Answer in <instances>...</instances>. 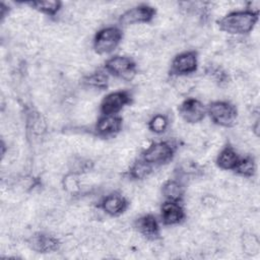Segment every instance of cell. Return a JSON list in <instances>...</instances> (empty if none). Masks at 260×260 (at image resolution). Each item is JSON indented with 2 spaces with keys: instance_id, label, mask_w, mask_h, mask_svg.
Returning <instances> with one entry per match:
<instances>
[{
  "instance_id": "cell-1",
  "label": "cell",
  "mask_w": 260,
  "mask_h": 260,
  "mask_svg": "<svg viewBox=\"0 0 260 260\" xmlns=\"http://www.w3.org/2000/svg\"><path fill=\"white\" fill-rule=\"evenodd\" d=\"M257 21V13L254 11H235L226 14L218 21L219 28L232 35L247 34L253 29Z\"/></svg>"
},
{
  "instance_id": "cell-2",
  "label": "cell",
  "mask_w": 260,
  "mask_h": 260,
  "mask_svg": "<svg viewBox=\"0 0 260 260\" xmlns=\"http://www.w3.org/2000/svg\"><path fill=\"white\" fill-rule=\"evenodd\" d=\"M122 38L121 30L117 27L110 26L101 29L93 41V48L98 54L111 53L119 45Z\"/></svg>"
},
{
  "instance_id": "cell-3",
  "label": "cell",
  "mask_w": 260,
  "mask_h": 260,
  "mask_svg": "<svg viewBox=\"0 0 260 260\" xmlns=\"http://www.w3.org/2000/svg\"><path fill=\"white\" fill-rule=\"evenodd\" d=\"M208 114L215 124L223 127L233 126L237 118L236 109L226 102H214L210 104Z\"/></svg>"
},
{
  "instance_id": "cell-4",
  "label": "cell",
  "mask_w": 260,
  "mask_h": 260,
  "mask_svg": "<svg viewBox=\"0 0 260 260\" xmlns=\"http://www.w3.org/2000/svg\"><path fill=\"white\" fill-rule=\"evenodd\" d=\"M106 68L112 74L129 80L135 75V63L128 57L115 56L107 61Z\"/></svg>"
},
{
  "instance_id": "cell-5",
  "label": "cell",
  "mask_w": 260,
  "mask_h": 260,
  "mask_svg": "<svg viewBox=\"0 0 260 260\" xmlns=\"http://www.w3.org/2000/svg\"><path fill=\"white\" fill-rule=\"evenodd\" d=\"M174 149L171 144L167 142H156L151 144L143 152V160L149 165H159L167 162L173 156Z\"/></svg>"
},
{
  "instance_id": "cell-6",
  "label": "cell",
  "mask_w": 260,
  "mask_h": 260,
  "mask_svg": "<svg viewBox=\"0 0 260 260\" xmlns=\"http://www.w3.org/2000/svg\"><path fill=\"white\" fill-rule=\"evenodd\" d=\"M154 13L155 11L152 7L148 5H138L125 11L120 17V22L123 25L147 22L153 17Z\"/></svg>"
},
{
  "instance_id": "cell-7",
  "label": "cell",
  "mask_w": 260,
  "mask_h": 260,
  "mask_svg": "<svg viewBox=\"0 0 260 260\" xmlns=\"http://www.w3.org/2000/svg\"><path fill=\"white\" fill-rule=\"evenodd\" d=\"M130 102V96L126 91H115L105 96L101 104V111L104 115H115Z\"/></svg>"
},
{
  "instance_id": "cell-8",
  "label": "cell",
  "mask_w": 260,
  "mask_h": 260,
  "mask_svg": "<svg viewBox=\"0 0 260 260\" xmlns=\"http://www.w3.org/2000/svg\"><path fill=\"white\" fill-rule=\"evenodd\" d=\"M197 68V55L195 52L188 51L179 54L175 57L172 62V72L174 74L183 75L189 74L196 70Z\"/></svg>"
},
{
  "instance_id": "cell-9",
  "label": "cell",
  "mask_w": 260,
  "mask_h": 260,
  "mask_svg": "<svg viewBox=\"0 0 260 260\" xmlns=\"http://www.w3.org/2000/svg\"><path fill=\"white\" fill-rule=\"evenodd\" d=\"M181 117L188 123L200 122L206 113L203 104L195 99H189L185 101L179 109Z\"/></svg>"
},
{
  "instance_id": "cell-10",
  "label": "cell",
  "mask_w": 260,
  "mask_h": 260,
  "mask_svg": "<svg viewBox=\"0 0 260 260\" xmlns=\"http://www.w3.org/2000/svg\"><path fill=\"white\" fill-rule=\"evenodd\" d=\"M122 120L116 115H104L96 123L95 130L100 135L111 136L120 131Z\"/></svg>"
},
{
  "instance_id": "cell-11",
  "label": "cell",
  "mask_w": 260,
  "mask_h": 260,
  "mask_svg": "<svg viewBox=\"0 0 260 260\" xmlns=\"http://www.w3.org/2000/svg\"><path fill=\"white\" fill-rule=\"evenodd\" d=\"M29 245L32 250L40 253L53 252L59 248V242L57 239L44 234L34 236L29 241Z\"/></svg>"
},
{
  "instance_id": "cell-12",
  "label": "cell",
  "mask_w": 260,
  "mask_h": 260,
  "mask_svg": "<svg viewBox=\"0 0 260 260\" xmlns=\"http://www.w3.org/2000/svg\"><path fill=\"white\" fill-rule=\"evenodd\" d=\"M103 210L110 215H119L127 207L126 199L119 194H111L104 198L101 204Z\"/></svg>"
},
{
  "instance_id": "cell-13",
  "label": "cell",
  "mask_w": 260,
  "mask_h": 260,
  "mask_svg": "<svg viewBox=\"0 0 260 260\" xmlns=\"http://www.w3.org/2000/svg\"><path fill=\"white\" fill-rule=\"evenodd\" d=\"M161 218L166 224H176L184 218V211L178 202L168 201L161 207Z\"/></svg>"
},
{
  "instance_id": "cell-14",
  "label": "cell",
  "mask_w": 260,
  "mask_h": 260,
  "mask_svg": "<svg viewBox=\"0 0 260 260\" xmlns=\"http://www.w3.org/2000/svg\"><path fill=\"white\" fill-rule=\"evenodd\" d=\"M138 232L148 238H154L158 235V224L155 217L151 214L144 215L137 219L135 223Z\"/></svg>"
},
{
  "instance_id": "cell-15",
  "label": "cell",
  "mask_w": 260,
  "mask_h": 260,
  "mask_svg": "<svg viewBox=\"0 0 260 260\" xmlns=\"http://www.w3.org/2000/svg\"><path fill=\"white\" fill-rule=\"evenodd\" d=\"M239 160L240 157L238 156L234 148L231 146H226L220 151L216 161L219 168L223 170H234L238 165Z\"/></svg>"
},
{
  "instance_id": "cell-16",
  "label": "cell",
  "mask_w": 260,
  "mask_h": 260,
  "mask_svg": "<svg viewBox=\"0 0 260 260\" xmlns=\"http://www.w3.org/2000/svg\"><path fill=\"white\" fill-rule=\"evenodd\" d=\"M161 192L169 201L178 202L183 196V187L179 182L170 180L164 184Z\"/></svg>"
},
{
  "instance_id": "cell-17",
  "label": "cell",
  "mask_w": 260,
  "mask_h": 260,
  "mask_svg": "<svg viewBox=\"0 0 260 260\" xmlns=\"http://www.w3.org/2000/svg\"><path fill=\"white\" fill-rule=\"evenodd\" d=\"M108 75L102 71L94 72L84 78V83L95 88H104L108 84Z\"/></svg>"
},
{
  "instance_id": "cell-18",
  "label": "cell",
  "mask_w": 260,
  "mask_h": 260,
  "mask_svg": "<svg viewBox=\"0 0 260 260\" xmlns=\"http://www.w3.org/2000/svg\"><path fill=\"white\" fill-rule=\"evenodd\" d=\"M28 4L47 14H55L61 6L59 1H34Z\"/></svg>"
},
{
  "instance_id": "cell-19",
  "label": "cell",
  "mask_w": 260,
  "mask_h": 260,
  "mask_svg": "<svg viewBox=\"0 0 260 260\" xmlns=\"http://www.w3.org/2000/svg\"><path fill=\"white\" fill-rule=\"evenodd\" d=\"M234 170L242 176H252L255 172L254 161L251 157L240 158L238 165Z\"/></svg>"
},
{
  "instance_id": "cell-20",
  "label": "cell",
  "mask_w": 260,
  "mask_h": 260,
  "mask_svg": "<svg viewBox=\"0 0 260 260\" xmlns=\"http://www.w3.org/2000/svg\"><path fill=\"white\" fill-rule=\"evenodd\" d=\"M150 171L151 169L148 162H146L145 160H139L132 166L130 170V175L135 179H142L146 177L150 173Z\"/></svg>"
},
{
  "instance_id": "cell-21",
  "label": "cell",
  "mask_w": 260,
  "mask_h": 260,
  "mask_svg": "<svg viewBox=\"0 0 260 260\" xmlns=\"http://www.w3.org/2000/svg\"><path fill=\"white\" fill-rule=\"evenodd\" d=\"M149 129L154 133H162L168 127V119L164 115H155L149 121Z\"/></svg>"
},
{
  "instance_id": "cell-22",
  "label": "cell",
  "mask_w": 260,
  "mask_h": 260,
  "mask_svg": "<svg viewBox=\"0 0 260 260\" xmlns=\"http://www.w3.org/2000/svg\"><path fill=\"white\" fill-rule=\"evenodd\" d=\"M63 186L68 193L74 194L78 192L80 185H79V180L77 179V175L75 173H71L65 176L63 180Z\"/></svg>"
}]
</instances>
